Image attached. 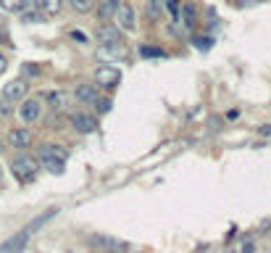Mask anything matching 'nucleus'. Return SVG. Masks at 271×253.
Wrapping results in <instances>:
<instances>
[{
  "mask_svg": "<svg viewBox=\"0 0 271 253\" xmlns=\"http://www.w3.org/2000/svg\"><path fill=\"white\" fill-rule=\"evenodd\" d=\"M66 158H69V153L63 151L61 145H50V143L40 145V161H42V166L48 169V172H53V174H63Z\"/></svg>",
  "mask_w": 271,
  "mask_h": 253,
  "instance_id": "f257e3e1",
  "label": "nucleus"
},
{
  "mask_svg": "<svg viewBox=\"0 0 271 253\" xmlns=\"http://www.w3.org/2000/svg\"><path fill=\"white\" fill-rule=\"evenodd\" d=\"M11 172L21 185H29L37 180V172H40V164L34 161L32 156H16L11 161Z\"/></svg>",
  "mask_w": 271,
  "mask_h": 253,
  "instance_id": "f03ea898",
  "label": "nucleus"
},
{
  "mask_svg": "<svg viewBox=\"0 0 271 253\" xmlns=\"http://www.w3.org/2000/svg\"><path fill=\"white\" fill-rule=\"evenodd\" d=\"M87 246L98 253H129L132 246L119 238H111V235H90L87 238Z\"/></svg>",
  "mask_w": 271,
  "mask_h": 253,
  "instance_id": "7ed1b4c3",
  "label": "nucleus"
},
{
  "mask_svg": "<svg viewBox=\"0 0 271 253\" xmlns=\"http://www.w3.org/2000/svg\"><path fill=\"white\" fill-rule=\"evenodd\" d=\"M32 235H34V232L29 230V224H26L21 232H16L13 238H8L5 243H0V253H24V248H26V243H29Z\"/></svg>",
  "mask_w": 271,
  "mask_h": 253,
  "instance_id": "20e7f679",
  "label": "nucleus"
},
{
  "mask_svg": "<svg viewBox=\"0 0 271 253\" xmlns=\"http://www.w3.org/2000/svg\"><path fill=\"white\" fill-rule=\"evenodd\" d=\"M119 82H121L119 69H114V66H98L95 69V84H98V87L114 90V87H119Z\"/></svg>",
  "mask_w": 271,
  "mask_h": 253,
  "instance_id": "39448f33",
  "label": "nucleus"
},
{
  "mask_svg": "<svg viewBox=\"0 0 271 253\" xmlns=\"http://www.w3.org/2000/svg\"><path fill=\"white\" fill-rule=\"evenodd\" d=\"M18 116H21L24 124H34V121L42 116V100L40 98H26L21 106H18Z\"/></svg>",
  "mask_w": 271,
  "mask_h": 253,
  "instance_id": "423d86ee",
  "label": "nucleus"
},
{
  "mask_svg": "<svg viewBox=\"0 0 271 253\" xmlns=\"http://www.w3.org/2000/svg\"><path fill=\"white\" fill-rule=\"evenodd\" d=\"M116 26L119 29H124V32H135L137 29V16H135V8L129 5V3H119V8H116Z\"/></svg>",
  "mask_w": 271,
  "mask_h": 253,
  "instance_id": "0eeeda50",
  "label": "nucleus"
},
{
  "mask_svg": "<svg viewBox=\"0 0 271 253\" xmlns=\"http://www.w3.org/2000/svg\"><path fill=\"white\" fill-rule=\"evenodd\" d=\"M98 45H103V48H119L121 42V34H119V26H111V24H103L98 34H95Z\"/></svg>",
  "mask_w": 271,
  "mask_h": 253,
  "instance_id": "6e6552de",
  "label": "nucleus"
},
{
  "mask_svg": "<svg viewBox=\"0 0 271 253\" xmlns=\"http://www.w3.org/2000/svg\"><path fill=\"white\" fill-rule=\"evenodd\" d=\"M71 124H74L77 132L90 135V132H95V129H98V119L90 116V114H82V111H74V114H71Z\"/></svg>",
  "mask_w": 271,
  "mask_h": 253,
  "instance_id": "1a4fd4ad",
  "label": "nucleus"
},
{
  "mask_svg": "<svg viewBox=\"0 0 271 253\" xmlns=\"http://www.w3.org/2000/svg\"><path fill=\"white\" fill-rule=\"evenodd\" d=\"M26 95V82L24 79H13L3 84V100H21Z\"/></svg>",
  "mask_w": 271,
  "mask_h": 253,
  "instance_id": "9d476101",
  "label": "nucleus"
},
{
  "mask_svg": "<svg viewBox=\"0 0 271 253\" xmlns=\"http://www.w3.org/2000/svg\"><path fill=\"white\" fill-rule=\"evenodd\" d=\"M8 143L13 148H29L34 143V135L29 129H11V132H8Z\"/></svg>",
  "mask_w": 271,
  "mask_h": 253,
  "instance_id": "9b49d317",
  "label": "nucleus"
},
{
  "mask_svg": "<svg viewBox=\"0 0 271 253\" xmlns=\"http://www.w3.org/2000/svg\"><path fill=\"white\" fill-rule=\"evenodd\" d=\"M74 95L82 103H98V84H77Z\"/></svg>",
  "mask_w": 271,
  "mask_h": 253,
  "instance_id": "f8f14e48",
  "label": "nucleus"
},
{
  "mask_svg": "<svg viewBox=\"0 0 271 253\" xmlns=\"http://www.w3.org/2000/svg\"><path fill=\"white\" fill-rule=\"evenodd\" d=\"M119 3H121V0H98V16L103 18V21L114 18V13H116Z\"/></svg>",
  "mask_w": 271,
  "mask_h": 253,
  "instance_id": "ddd939ff",
  "label": "nucleus"
},
{
  "mask_svg": "<svg viewBox=\"0 0 271 253\" xmlns=\"http://www.w3.org/2000/svg\"><path fill=\"white\" fill-rule=\"evenodd\" d=\"M63 3H66V0H40V8H42L45 16H55V13H61Z\"/></svg>",
  "mask_w": 271,
  "mask_h": 253,
  "instance_id": "4468645a",
  "label": "nucleus"
},
{
  "mask_svg": "<svg viewBox=\"0 0 271 253\" xmlns=\"http://www.w3.org/2000/svg\"><path fill=\"white\" fill-rule=\"evenodd\" d=\"M176 18H182V24L187 26V29H192L195 26V8L192 5H182L179 13H176Z\"/></svg>",
  "mask_w": 271,
  "mask_h": 253,
  "instance_id": "2eb2a0df",
  "label": "nucleus"
},
{
  "mask_svg": "<svg viewBox=\"0 0 271 253\" xmlns=\"http://www.w3.org/2000/svg\"><path fill=\"white\" fill-rule=\"evenodd\" d=\"M29 5V0H0V8L8 13H18V11H24V8Z\"/></svg>",
  "mask_w": 271,
  "mask_h": 253,
  "instance_id": "dca6fc26",
  "label": "nucleus"
},
{
  "mask_svg": "<svg viewBox=\"0 0 271 253\" xmlns=\"http://www.w3.org/2000/svg\"><path fill=\"white\" fill-rule=\"evenodd\" d=\"M66 3H69L77 13H90L92 8H95V0H66Z\"/></svg>",
  "mask_w": 271,
  "mask_h": 253,
  "instance_id": "f3484780",
  "label": "nucleus"
},
{
  "mask_svg": "<svg viewBox=\"0 0 271 253\" xmlns=\"http://www.w3.org/2000/svg\"><path fill=\"white\" fill-rule=\"evenodd\" d=\"M48 103H50V108L53 111H61L63 106H66V95L58 90V92H48Z\"/></svg>",
  "mask_w": 271,
  "mask_h": 253,
  "instance_id": "a211bd4d",
  "label": "nucleus"
},
{
  "mask_svg": "<svg viewBox=\"0 0 271 253\" xmlns=\"http://www.w3.org/2000/svg\"><path fill=\"white\" fill-rule=\"evenodd\" d=\"M147 13L153 18H158V13H161V0H147Z\"/></svg>",
  "mask_w": 271,
  "mask_h": 253,
  "instance_id": "6ab92c4d",
  "label": "nucleus"
},
{
  "mask_svg": "<svg viewBox=\"0 0 271 253\" xmlns=\"http://www.w3.org/2000/svg\"><path fill=\"white\" fill-rule=\"evenodd\" d=\"M195 48H198V50H208L211 40H208V37H195Z\"/></svg>",
  "mask_w": 271,
  "mask_h": 253,
  "instance_id": "aec40b11",
  "label": "nucleus"
},
{
  "mask_svg": "<svg viewBox=\"0 0 271 253\" xmlns=\"http://www.w3.org/2000/svg\"><path fill=\"white\" fill-rule=\"evenodd\" d=\"M24 21H26V24L42 21V13H37V11H26V13H24Z\"/></svg>",
  "mask_w": 271,
  "mask_h": 253,
  "instance_id": "412c9836",
  "label": "nucleus"
},
{
  "mask_svg": "<svg viewBox=\"0 0 271 253\" xmlns=\"http://www.w3.org/2000/svg\"><path fill=\"white\" fill-rule=\"evenodd\" d=\"M95 106H98V111H100V114H106V111H111V106H114V103H111V100L106 98V100H98Z\"/></svg>",
  "mask_w": 271,
  "mask_h": 253,
  "instance_id": "4be33fe9",
  "label": "nucleus"
},
{
  "mask_svg": "<svg viewBox=\"0 0 271 253\" xmlns=\"http://www.w3.org/2000/svg\"><path fill=\"white\" fill-rule=\"evenodd\" d=\"M166 5H169V11H171V16L176 18V13H179V0H166Z\"/></svg>",
  "mask_w": 271,
  "mask_h": 253,
  "instance_id": "5701e85b",
  "label": "nucleus"
},
{
  "mask_svg": "<svg viewBox=\"0 0 271 253\" xmlns=\"http://www.w3.org/2000/svg\"><path fill=\"white\" fill-rule=\"evenodd\" d=\"M71 37H74V40H79V42H87V34L79 32V29H71Z\"/></svg>",
  "mask_w": 271,
  "mask_h": 253,
  "instance_id": "b1692460",
  "label": "nucleus"
},
{
  "mask_svg": "<svg viewBox=\"0 0 271 253\" xmlns=\"http://www.w3.org/2000/svg\"><path fill=\"white\" fill-rule=\"evenodd\" d=\"M142 55H163L158 48H142Z\"/></svg>",
  "mask_w": 271,
  "mask_h": 253,
  "instance_id": "393cba45",
  "label": "nucleus"
},
{
  "mask_svg": "<svg viewBox=\"0 0 271 253\" xmlns=\"http://www.w3.org/2000/svg\"><path fill=\"white\" fill-rule=\"evenodd\" d=\"M24 71L29 74V77H37V74H40V69H37V66H24Z\"/></svg>",
  "mask_w": 271,
  "mask_h": 253,
  "instance_id": "a878e982",
  "label": "nucleus"
},
{
  "mask_svg": "<svg viewBox=\"0 0 271 253\" xmlns=\"http://www.w3.org/2000/svg\"><path fill=\"white\" fill-rule=\"evenodd\" d=\"M258 132H261V135H264V137H271V124H266V127H261V129H258Z\"/></svg>",
  "mask_w": 271,
  "mask_h": 253,
  "instance_id": "bb28decb",
  "label": "nucleus"
},
{
  "mask_svg": "<svg viewBox=\"0 0 271 253\" xmlns=\"http://www.w3.org/2000/svg\"><path fill=\"white\" fill-rule=\"evenodd\" d=\"M5 66H8V61H5V55H3V53H0V74H3V71H5Z\"/></svg>",
  "mask_w": 271,
  "mask_h": 253,
  "instance_id": "cd10ccee",
  "label": "nucleus"
},
{
  "mask_svg": "<svg viewBox=\"0 0 271 253\" xmlns=\"http://www.w3.org/2000/svg\"><path fill=\"white\" fill-rule=\"evenodd\" d=\"M242 253H253V243H245V246H242Z\"/></svg>",
  "mask_w": 271,
  "mask_h": 253,
  "instance_id": "c85d7f7f",
  "label": "nucleus"
},
{
  "mask_svg": "<svg viewBox=\"0 0 271 253\" xmlns=\"http://www.w3.org/2000/svg\"><path fill=\"white\" fill-rule=\"evenodd\" d=\"M0 42H8V37H5L3 32H0Z\"/></svg>",
  "mask_w": 271,
  "mask_h": 253,
  "instance_id": "c756f323",
  "label": "nucleus"
},
{
  "mask_svg": "<svg viewBox=\"0 0 271 253\" xmlns=\"http://www.w3.org/2000/svg\"><path fill=\"white\" fill-rule=\"evenodd\" d=\"M0 153H3V143H0Z\"/></svg>",
  "mask_w": 271,
  "mask_h": 253,
  "instance_id": "7c9ffc66",
  "label": "nucleus"
},
{
  "mask_svg": "<svg viewBox=\"0 0 271 253\" xmlns=\"http://www.w3.org/2000/svg\"><path fill=\"white\" fill-rule=\"evenodd\" d=\"M0 177H3V169H0Z\"/></svg>",
  "mask_w": 271,
  "mask_h": 253,
  "instance_id": "2f4dec72",
  "label": "nucleus"
}]
</instances>
